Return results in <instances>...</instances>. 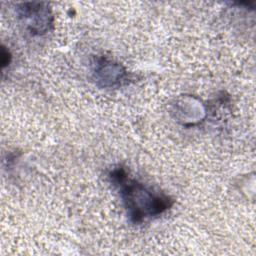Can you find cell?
Returning <instances> with one entry per match:
<instances>
[{
	"mask_svg": "<svg viewBox=\"0 0 256 256\" xmlns=\"http://www.w3.org/2000/svg\"><path fill=\"white\" fill-rule=\"evenodd\" d=\"M108 177L117 188L127 216L134 224L161 215L173 204L169 196L154 191L130 177L123 168L113 169Z\"/></svg>",
	"mask_w": 256,
	"mask_h": 256,
	"instance_id": "1",
	"label": "cell"
},
{
	"mask_svg": "<svg viewBox=\"0 0 256 256\" xmlns=\"http://www.w3.org/2000/svg\"><path fill=\"white\" fill-rule=\"evenodd\" d=\"M18 11L20 18H22L26 27L32 34L42 35L48 32L53 25V17L47 3H22Z\"/></svg>",
	"mask_w": 256,
	"mask_h": 256,
	"instance_id": "2",
	"label": "cell"
},
{
	"mask_svg": "<svg viewBox=\"0 0 256 256\" xmlns=\"http://www.w3.org/2000/svg\"><path fill=\"white\" fill-rule=\"evenodd\" d=\"M93 75L99 86L116 87L125 81L127 73L121 64L106 58H100L94 66Z\"/></svg>",
	"mask_w": 256,
	"mask_h": 256,
	"instance_id": "3",
	"label": "cell"
}]
</instances>
